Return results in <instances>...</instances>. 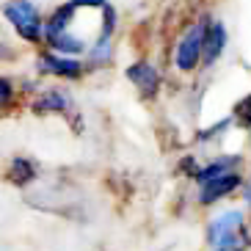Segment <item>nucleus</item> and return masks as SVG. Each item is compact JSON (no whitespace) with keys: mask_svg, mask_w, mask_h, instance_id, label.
I'll return each instance as SVG.
<instances>
[{"mask_svg":"<svg viewBox=\"0 0 251 251\" xmlns=\"http://www.w3.org/2000/svg\"><path fill=\"white\" fill-rule=\"evenodd\" d=\"M207 243L218 251H243L251 243L243 210H224L207 226Z\"/></svg>","mask_w":251,"mask_h":251,"instance_id":"nucleus-1","label":"nucleus"},{"mask_svg":"<svg viewBox=\"0 0 251 251\" xmlns=\"http://www.w3.org/2000/svg\"><path fill=\"white\" fill-rule=\"evenodd\" d=\"M3 14L6 20L11 23V28L25 39V42H42V14H39V8L30 3V0H8L6 6H3Z\"/></svg>","mask_w":251,"mask_h":251,"instance_id":"nucleus-2","label":"nucleus"},{"mask_svg":"<svg viewBox=\"0 0 251 251\" xmlns=\"http://www.w3.org/2000/svg\"><path fill=\"white\" fill-rule=\"evenodd\" d=\"M204 30H207V23L201 20V23L191 25V28L182 33V39L177 42V50H174V64H177V69H182V72H191V69L199 67Z\"/></svg>","mask_w":251,"mask_h":251,"instance_id":"nucleus-3","label":"nucleus"},{"mask_svg":"<svg viewBox=\"0 0 251 251\" xmlns=\"http://www.w3.org/2000/svg\"><path fill=\"white\" fill-rule=\"evenodd\" d=\"M240 185H243V177H240L237 171H226V174H221V177H213V179H207V182H201L199 201L201 204H215L218 199L232 196Z\"/></svg>","mask_w":251,"mask_h":251,"instance_id":"nucleus-4","label":"nucleus"},{"mask_svg":"<svg viewBox=\"0 0 251 251\" xmlns=\"http://www.w3.org/2000/svg\"><path fill=\"white\" fill-rule=\"evenodd\" d=\"M36 67L42 75H52V77H67V80H75L83 75V64L75 58H67V55H58V52H45L39 55Z\"/></svg>","mask_w":251,"mask_h":251,"instance_id":"nucleus-5","label":"nucleus"},{"mask_svg":"<svg viewBox=\"0 0 251 251\" xmlns=\"http://www.w3.org/2000/svg\"><path fill=\"white\" fill-rule=\"evenodd\" d=\"M125 75H127V80H133V86L144 97H155L160 91V72L149 61H135V64H130Z\"/></svg>","mask_w":251,"mask_h":251,"instance_id":"nucleus-6","label":"nucleus"},{"mask_svg":"<svg viewBox=\"0 0 251 251\" xmlns=\"http://www.w3.org/2000/svg\"><path fill=\"white\" fill-rule=\"evenodd\" d=\"M224 47H226V28H224V23H207L204 42H201V61L213 64L224 52Z\"/></svg>","mask_w":251,"mask_h":251,"instance_id":"nucleus-7","label":"nucleus"},{"mask_svg":"<svg viewBox=\"0 0 251 251\" xmlns=\"http://www.w3.org/2000/svg\"><path fill=\"white\" fill-rule=\"evenodd\" d=\"M33 111H36L39 116H45V113H67L69 111V97L61 89H47L45 94L36 97Z\"/></svg>","mask_w":251,"mask_h":251,"instance_id":"nucleus-8","label":"nucleus"},{"mask_svg":"<svg viewBox=\"0 0 251 251\" xmlns=\"http://www.w3.org/2000/svg\"><path fill=\"white\" fill-rule=\"evenodd\" d=\"M237 157H215L213 163H207V166H196V169L191 171V179H196V182H207V179L213 177H221V174H226V171H235L237 166Z\"/></svg>","mask_w":251,"mask_h":251,"instance_id":"nucleus-9","label":"nucleus"},{"mask_svg":"<svg viewBox=\"0 0 251 251\" xmlns=\"http://www.w3.org/2000/svg\"><path fill=\"white\" fill-rule=\"evenodd\" d=\"M45 39L58 55H67V58H72V55H77V52L86 50V42H83L80 36L69 33V30H64V33H50V36H45Z\"/></svg>","mask_w":251,"mask_h":251,"instance_id":"nucleus-10","label":"nucleus"},{"mask_svg":"<svg viewBox=\"0 0 251 251\" xmlns=\"http://www.w3.org/2000/svg\"><path fill=\"white\" fill-rule=\"evenodd\" d=\"M6 177L11 179L14 185H30L33 179L39 177V174H36V166H33L28 157H14V160H11V166H8Z\"/></svg>","mask_w":251,"mask_h":251,"instance_id":"nucleus-11","label":"nucleus"},{"mask_svg":"<svg viewBox=\"0 0 251 251\" xmlns=\"http://www.w3.org/2000/svg\"><path fill=\"white\" fill-rule=\"evenodd\" d=\"M108 58H111V42H97L89 52V64L91 67H100V64H105Z\"/></svg>","mask_w":251,"mask_h":251,"instance_id":"nucleus-12","label":"nucleus"},{"mask_svg":"<svg viewBox=\"0 0 251 251\" xmlns=\"http://www.w3.org/2000/svg\"><path fill=\"white\" fill-rule=\"evenodd\" d=\"M235 119L240 122V127L251 130V94L246 97L243 102H237V108H235Z\"/></svg>","mask_w":251,"mask_h":251,"instance_id":"nucleus-13","label":"nucleus"},{"mask_svg":"<svg viewBox=\"0 0 251 251\" xmlns=\"http://www.w3.org/2000/svg\"><path fill=\"white\" fill-rule=\"evenodd\" d=\"M11 100H14V83L8 77H0V108H6Z\"/></svg>","mask_w":251,"mask_h":251,"instance_id":"nucleus-14","label":"nucleus"},{"mask_svg":"<svg viewBox=\"0 0 251 251\" xmlns=\"http://www.w3.org/2000/svg\"><path fill=\"white\" fill-rule=\"evenodd\" d=\"M75 8H83V6H91V8H102L105 0H69Z\"/></svg>","mask_w":251,"mask_h":251,"instance_id":"nucleus-15","label":"nucleus"},{"mask_svg":"<svg viewBox=\"0 0 251 251\" xmlns=\"http://www.w3.org/2000/svg\"><path fill=\"white\" fill-rule=\"evenodd\" d=\"M243 199H246V201H249V204H251V177H249V182L243 185Z\"/></svg>","mask_w":251,"mask_h":251,"instance_id":"nucleus-16","label":"nucleus"},{"mask_svg":"<svg viewBox=\"0 0 251 251\" xmlns=\"http://www.w3.org/2000/svg\"><path fill=\"white\" fill-rule=\"evenodd\" d=\"M213 251H218V249H213Z\"/></svg>","mask_w":251,"mask_h":251,"instance_id":"nucleus-17","label":"nucleus"}]
</instances>
